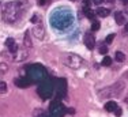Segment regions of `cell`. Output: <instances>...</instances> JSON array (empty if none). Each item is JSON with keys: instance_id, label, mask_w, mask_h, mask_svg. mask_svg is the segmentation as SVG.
Instances as JSON below:
<instances>
[{"instance_id": "cell-1", "label": "cell", "mask_w": 128, "mask_h": 117, "mask_svg": "<svg viewBox=\"0 0 128 117\" xmlns=\"http://www.w3.org/2000/svg\"><path fill=\"white\" fill-rule=\"evenodd\" d=\"M52 26L57 30H66L74 23V15L70 10L63 8V10H56L53 11L52 16L49 18Z\"/></svg>"}, {"instance_id": "cell-2", "label": "cell", "mask_w": 128, "mask_h": 117, "mask_svg": "<svg viewBox=\"0 0 128 117\" xmlns=\"http://www.w3.org/2000/svg\"><path fill=\"white\" fill-rule=\"evenodd\" d=\"M25 2L26 0H16V2L8 3L4 7V11H3V18H4V20L12 23L15 20L19 19L20 14H22V11H23V7H25Z\"/></svg>"}, {"instance_id": "cell-3", "label": "cell", "mask_w": 128, "mask_h": 117, "mask_svg": "<svg viewBox=\"0 0 128 117\" xmlns=\"http://www.w3.org/2000/svg\"><path fill=\"white\" fill-rule=\"evenodd\" d=\"M27 71V78L32 82H42L44 79L48 78V72L42 66L34 64V66H29L26 68Z\"/></svg>"}, {"instance_id": "cell-4", "label": "cell", "mask_w": 128, "mask_h": 117, "mask_svg": "<svg viewBox=\"0 0 128 117\" xmlns=\"http://www.w3.org/2000/svg\"><path fill=\"white\" fill-rule=\"evenodd\" d=\"M53 82L50 80V79H44L42 82H40L38 84V88H37V93L38 95L42 98V100H48V98H50V95L53 94Z\"/></svg>"}, {"instance_id": "cell-5", "label": "cell", "mask_w": 128, "mask_h": 117, "mask_svg": "<svg viewBox=\"0 0 128 117\" xmlns=\"http://www.w3.org/2000/svg\"><path fill=\"white\" fill-rule=\"evenodd\" d=\"M53 88H56L57 95H59V97H64V95H66V91H67V82H66V79H56L54 83H53Z\"/></svg>"}, {"instance_id": "cell-6", "label": "cell", "mask_w": 128, "mask_h": 117, "mask_svg": "<svg viewBox=\"0 0 128 117\" xmlns=\"http://www.w3.org/2000/svg\"><path fill=\"white\" fill-rule=\"evenodd\" d=\"M66 63L68 64L70 67H71V68H79V67L82 66V63H83V61H82V58L78 56V54H68V56L66 57Z\"/></svg>"}, {"instance_id": "cell-7", "label": "cell", "mask_w": 128, "mask_h": 117, "mask_svg": "<svg viewBox=\"0 0 128 117\" xmlns=\"http://www.w3.org/2000/svg\"><path fill=\"white\" fill-rule=\"evenodd\" d=\"M84 44L89 49H94L96 46V38H94V34L93 33H86L84 34Z\"/></svg>"}, {"instance_id": "cell-8", "label": "cell", "mask_w": 128, "mask_h": 117, "mask_svg": "<svg viewBox=\"0 0 128 117\" xmlns=\"http://www.w3.org/2000/svg\"><path fill=\"white\" fill-rule=\"evenodd\" d=\"M32 80H30L27 76H20V78H18V79H15V84L18 86V87H22V88H25L27 87L29 84H32Z\"/></svg>"}, {"instance_id": "cell-9", "label": "cell", "mask_w": 128, "mask_h": 117, "mask_svg": "<svg viewBox=\"0 0 128 117\" xmlns=\"http://www.w3.org/2000/svg\"><path fill=\"white\" fill-rule=\"evenodd\" d=\"M6 45H7L8 50H10L11 53H16V52H18V45H16V42H15V40L7 38V40H6Z\"/></svg>"}, {"instance_id": "cell-10", "label": "cell", "mask_w": 128, "mask_h": 117, "mask_svg": "<svg viewBox=\"0 0 128 117\" xmlns=\"http://www.w3.org/2000/svg\"><path fill=\"white\" fill-rule=\"evenodd\" d=\"M33 33L36 34L38 40H42L44 38V34H45V30H44V26L42 24H36L34 29H33Z\"/></svg>"}, {"instance_id": "cell-11", "label": "cell", "mask_w": 128, "mask_h": 117, "mask_svg": "<svg viewBox=\"0 0 128 117\" xmlns=\"http://www.w3.org/2000/svg\"><path fill=\"white\" fill-rule=\"evenodd\" d=\"M114 20L117 24H124L126 23V16H124V14L121 11H116L114 12Z\"/></svg>"}, {"instance_id": "cell-12", "label": "cell", "mask_w": 128, "mask_h": 117, "mask_svg": "<svg viewBox=\"0 0 128 117\" xmlns=\"http://www.w3.org/2000/svg\"><path fill=\"white\" fill-rule=\"evenodd\" d=\"M116 108H117V104L114 101H108L105 104V110H108V112H114Z\"/></svg>"}, {"instance_id": "cell-13", "label": "cell", "mask_w": 128, "mask_h": 117, "mask_svg": "<svg viewBox=\"0 0 128 117\" xmlns=\"http://www.w3.org/2000/svg\"><path fill=\"white\" fill-rule=\"evenodd\" d=\"M96 12H97V15H98V16H101V18H106V16L109 15V12H110V11H109L108 8H102V7H100Z\"/></svg>"}, {"instance_id": "cell-14", "label": "cell", "mask_w": 128, "mask_h": 117, "mask_svg": "<svg viewBox=\"0 0 128 117\" xmlns=\"http://www.w3.org/2000/svg\"><path fill=\"white\" fill-rule=\"evenodd\" d=\"M83 14L86 15V16L89 18V19H91V20H94V12L91 11V10H90L89 7H84V8H83Z\"/></svg>"}, {"instance_id": "cell-15", "label": "cell", "mask_w": 128, "mask_h": 117, "mask_svg": "<svg viewBox=\"0 0 128 117\" xmlns=\"http://www.w3.org/2000/svg\"><path fill=\"white\" fill-rule=\"evenodd\" d=\"M114 56H116V60H117V61H120V63H121V61H124V60H126V54H124L123 52H120V50H118V52H116V54H114Z\"/></svg>"}, {"instance_id": "cell-16", "label": "cell", "mask_w": 128, "mask_h": 117, "mask_svg": "<svg viewBox=\"0 0 128 117\" xmlns=\"http://www.w3.org/2000/svg\"><path fill=\"white\" fill-rule=\"evenodd\" d=\"M102 66H105V67L112 66V58L109 57V56H105V57L102 58Z\"/></svg>"}, {"instance_id": "cell-17", "label": "cell", "mask_w": 128, "mask_h": 117, "mask_svg": "<svg viewBox=\"0 0 128 117\" xmlns=\"http://www.w3.org/2000/svg\"><path fill=\"white\" fill-rule=\"evenodd\" d=\"M100 29V22L98 20H91V30H93V32H97V30Z\"/></svg>"}, {"instance_id": "cell-18", "label": "cell", "mask_w": 128, "mask_h": 117, "mask_svg": "<svg viewBox=\"0 0 128 117\" xmlns=\"http://www.w3.org/2000/svg\"><path fill=\"white\" fill-rule=\"evenodd\" d=\"M25 45L29 48H32V40H30V36H29V32L25 34Z\"/></svg>"}, {"instance_id": "cell-19", "label": "cell", "mask_w": 128, "mask_h": 117, "mask_svg": "<svg viewBox=\"0 0 128 117\" xmlns=\"http://www.w3.org/2000/svg\"><path fill=\"white\" fill-rule=\"evenodd\" d=\"M0 93L2 94L7 93V83L6 82H0Z\"/></svg>"}, {"instance_id": "cell-20", "label": "cell", "mask_w": 128, "mask_h": 117, "mask_svg": "<svg viewBox=\"0 0 128 117\" xmlns=\"http://www.w3.org/2000/svg\"><path fill=\"white\" fill-rule=\"evenodd\" d=\"M114 37H116V34H109L108 37H106V40H105V44L106 45L112 44V42H113V40H114Z\"/></svg>"}, {"instance_id": "cell-21", "label": "cell", "mask_w": 128, "mask_h": 117, "mask_svg": "<svg viewBox=\"0 0 128 117\" xmlns=\"http://www.w3.org/2000/svg\"><path fill=\"white\" fill-rule=\"evenodd\" d=\"M7 70H8V67H7V64H4V63H0V72H7Z\"/></svg>"}, {"instance_id": "cell-22", "label": "cell", "mask_w": 128, "mask_h": 117, "mask_svg": "<svg viewBox=\"0 0 128 117\" xmlns=\"http://www.w3.org/2000/svg\"><path fill=\"white\" fill-rule=\"evenodd\" d=\"M100 53L106 54V53H108V46H101V48H100Z\"/></svg>"}, {"instance_id": "cell-23", "label": "cell", "mask_w": 128, "mask_h": 117, "mask_svg": "<svg viewBox=\"0 0 128 117\" xmlns=\"http://www.w3.org/2000/svg\"><path fill=\"white\" fill-rule=\"evenodd\" d=\"M114 114L117 116V117H120V116H121V109H120V108H118V106H117V108H116V109H114Z\"/></svg>"}, {"instance_id": "cell-24", "label": "cell", "mask_w": 128, "mask_h": 117, "mask_svg": "<svg viewBox=\"0 0 128 117\" xmlns=\"http://www.w3.org/2000/svg\"><path fill=\"white\" fill-rule=\"evenodd\" d=\"M49 0H38V6H45Z\"/></svg>"}, {"instance_id": "cell-25", "label": "cell", "mask_w": 128, "mask_h": 117, "mask_svg": "<svg viewBox=\"0 0 128 117\" xmlns=\"http://www.w3.org/2000/svg\"><path fill=\"white\" fill-rule=\"evenodd\" d=\"M82 2H83V4H84V7H89V6H90V0H82Z\"/></svg>"}, {"instance_id": "cell-26", "label": "cell", "mask_w": 128, "mask_h": 117, "mask_svg": "<svg viewBox=\"0 0 128 117\" xmlns=\"http://www.w3.org/2000/svg\"><path fill=\"white\" fill-rule=\"evenodd\" d=\"M102 2H104V0H93V3H94V4H101Z\"/></svg>"}, {"instance_id": "cell-27", "label": "cell", "mask_w": 128, "mask_h": 117, "mask_svg": "<svg viewBox=\"0 0 128 117\" xmlns=\"http://www.w3.org/2000/svg\"><path fill=\"white\" fill-rule=\"evenodd\" d=\"M32 22H33V23H36V22H37V16H36V15L32 18Z\"/></svg>"}, {"instance_id": "cell-28", "label": "cell", "mask_w": 128, "mask_h": 117, "mask_svg": "<svg viewBox=\"0 0 128 117\" xmlns=\"http://www.w3.org/2000/svg\"><path fill=\"white\" fill-rule=\"evenodd\" d=\"M121 3H123V4H128V0H120Z\"/></svg>"}, {"instance_id": "cell-29", "label": "cell", "mask_w": 128, "mask_h": 117, "mask_svg": "<svg viewBox=\"0 0 128 117\" xmlns=\"http://www.w3.org/2000/svg\"><path fill=\"white\" fill-rule=\"evenodd\" d=\"M128 32V24H126V33Z\"/></svg>"}]
</instances>
